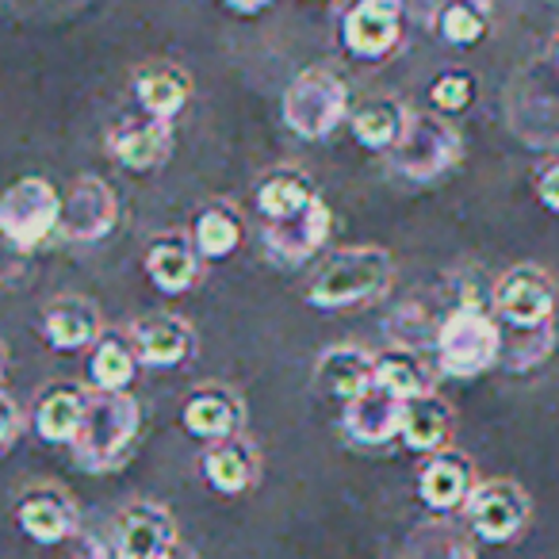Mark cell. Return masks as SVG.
I'll return each instance as SVG.
<instances>
[{
	"label": "cell",
	"instance_id": "6da1fadb",
	"mask_svg": "<svg viewBox=\"0 0 559 559\" xmlns=\"http://www.w3.org/2000/svg\"><path fill=\"white\" fill-rule=\"evenodd\" d=\"M391 253L380 246H342L307 284V304L319 311H353L376 304L391 288Z\"/></svg>",
	"mask_w": 559,
	"mask_h": 559
},
{
	"label": "cell",
	"instance_id": "7a4b0ae2",
	"mask_svg": "<svg viewBox=\"0 0 559 559\" xmlns=\"http://www.w3.org/2000/svg\"><path fill=\"white\" fill-rule=\"evenodd\" d=\"M142 429V411L127 391H93L85 421L73 437V460L93 475H108L127 464Z\"/></svg>",
	"mask_w": 559,
	"mask_h": 559
},
{
	"label": "cell",
	"instance_id": "3957f363",
	"mask_svg": "<svg viewBox=\"0 0 559 559\" xmlns=\"http://www.w3.org/2000/svg\"><path fill=\"white\" fill-rule=\"evenodd\" d=\"M353 116V93L345 85L342 73L326 70V66H311V70L296 73L284 88L280 100V119L296 139L322 142L349 123Z\"/></svg>",
	"mask_w": 559,
	"mask_h": 559
},
{
	"label": "cell",
	"instance_id": "277c9868",
	"mask_svg": "<svg viewBox=\"0 0 559 559\" xmlns=\"http://www.w3.org/2000/svg\"><path fill=\"white\" fill-rule=\"evenodd\" d=\"M506 334L498 314L479 304H460L437 330V368L452 380H475L502 365Z\"/></svg>",
	"mask_w": 559,
	"mask_h": 559
},
{
	"label": "cell",
	"instance_id": "5b68a950",
	"mask_svg": "<svg viewBox=\"0 0 559 559\" xmlns=\"http://www.w3.org/2000/svg\"><path fill=\"white\" fill-rule=\"evenodd\" d=\"M388 162L399 177L414 180V185H433L464 162V139H460L456 123L441 111H411V123L388 154Z\"/></svg>",
	"mask_w": 559,
	"mask_h": 559
},
{
	"label": "cell",
	"instance_id": "8992f818",
	"mask_svg": "<svg viewBox=\"0 0 559 559\" xmlns=\"http://www.w3.org/2000/svg\"><path fill=\"white\" fill-rule=\"evenodd\" d=\"M62 200L47 177H20L0 195V234L12 249H35L62 226Z\"/></svg>",
	"mask_w": 559,
	"mask_h": 559
},
{
	"label": "cell",
	"instance_id": "52a82bcc",
	"mask_svg": "<svg viewBox=\"0 0 559 559\" xmlns=\"http://www.w3.org/2000/svg\"><path fill=\"white\" fill-rule=\"evenodd\" d=\"M556 280L540 264H513L490 288V311L513 330H540L551 326L556 314Z\"/></svg>",
	"mask_w": 559,
	"mask_h": 559
},
{
	"label": "cell",
	"instance_id": "ba28073f",
	"mask_svg": "<svg viewBox=\"0 0 559 559\" xmlns=\"http://www.w3.org/2000/svg\"><path fill=\"white\" fill-rule=\"evenodd\" d=\"M528 510H533V502H528L521 483L483 479L479 487L472 490V498H467L464 518L483 544H510L525 533Z\"/></svg>",
	"mask_w": 559,
	"mask_h": 559
},
{
	"label": "cell",
	"instance_id": "9c48e42d",
	"mask_svg": "<svg viewBox=\"0 0 559 559\" xmlns=\"http://www.w3.org/2000/svg\"><path fill=\"white\" fill-rule=\"evenodd\" d=\"M406 0H353L342 16V47L353 58L383 62L403 39Z\"/></svg>",
	"mask_w": 559,
	"mask_h": 559
},
{
	"label": "cell",
	"instance_id": "30bf717a",
	"mask_svg": "<svg viewBox=\"0 0 559 559\" xmlns=\"http://www.w3.org/2000/svg\"><path fill=\"white\" fill-rule=\"evenodd\" d=\"M119 223V200L100 177H78L66 188L58 238L70 246H96Z\"/></svg>",
	"mask_w": 559,
	"mask_h": 559
},
{
	"label": "cell",
	"instance_id": "8fae6325",
	"mask_svg": "<svg viewBox=\"0 0 559 559\" xmlns=\"http://www.w3.org/2000/svg\"><path fill=\"white\" fill-rule=\"evenodd\" d=\"M16 525L27 540H35L39 548H58V544H70L78 536V506L55 483H39V487L24 490L16 498Z\"/></svg>",
	"mask_w": 559,
	"mask_h": 559
},
{
	"label": "cell",
	"instance_id": "7c38bea8",
	"mask_svg": "<svg viewBox=\"0 0 559 559\" xmlns=\"http://www.w3.org/2000/svg\"><path fill=\"white\" fill-rule=\"evenodd\" d=\"M180 548L177 521L157 502H131L116 518V559H162Z\"/></svg>",
	"mask_w": 559,
	"mask_h": 559
},
{
	"label": "cell",
	"instance_id": "4fadbf2b",
	"mask_svg": "<svg viewBox=\"0 0 559 559\" xmlns=\"http://www.w3.org/2000/svg\"><path fill=\"white\" fill-rule=\"evenodd\" d=\"M180 421L192 437L215 444V441H230V437H241V426H246V403L234 388L226 383H200L192 395L180 406Z\"/></svg>",
	"mask_w": 559,
	"mask_h": 559
},
{
	"label": "cell",
	"instance_id": "5bb4252c",
	"mask_svg": "<svg viewBox=\"0 0 559 559\" xmlns=\"http://www.w3.org/2000/svg\"><path fill=\"white\" fill-rule=\"evenodd\" d=\"M475 487H479L475 464H472V456L460 449L433 452V456H426V464L418 467V498L433 513L464 510Z\"/></svg>",
	"mask_w": 559,
	"mask_h": 559
},
{
	"label": "cell",
	"instance_id": "9a60e30c",
	"mask_svg": "<svg viewBox=\"0 0 559 559\" xmlns=\"http://www.w3.org/2000/svg\"><path fill=\"white\" fill-rule=\"evenodd\" d=\"M342 429L360 449H383V444L399 441V433H403V399H395L380 383H372L365 395L345 403Z\"/></svg>",
	"mask_w": 559,
	"mask_h": 559
},
{
	"label": "cell",
	"instance_id": "2e32d148",
	"mask_svg": "<svg viewBox=\"0 0 559 559\" xmlns=\"http://www.w3.org/2000/svg\"><path fill=\"white\" fill-rule=\"evenodd\" d=\"M127 334H131L134 349H139V360L150 368H177V365H185L195 349L192 322L173 311L142 314V319L131 322Z\"/></svg>",
	"mask_w": 559,
	"mask_h": 559
},
{
	"label": "cell",
	"instance_id": "e0dca14e",
	"mask_svg": "<svg viewBox=\"0 0 559 559\" xmlns=\"http://www.w3.org/2000/svg\"><path fill=\"white\" fill-rule=\"evenodd\" d=\"M330 230H334V215H330V207L319 195V200L299 211V215L280 218V223H264V249H269V257H276V261L299 264L326 246Z\"/></svg>",
	"mask_w": 559,
	"mask_h": 559
},
{
	"label": "cell",
	"instance_id": "ac0fdd59",
	"mask_svg": "<svg viewBox=\"0 0 559 559\" xmlns=\"http://www.w3.org/2000/svg\"><path fill=\"white\" fill-rule=\"evenodd\" d=\"M43 342L55 353H78V349H93L100 342L104 326L100 307L88 296H58L47 304L43 311Z\"/></svg>",
	"mask_w": 559,
	"mask_h": 559
},
{
	"label": "cell",
	"instance_id": "d6986e66",
	"mask_svg": "<svg viewBox=\"0 0 559 559\" xmlns=\"http://www.w3.org/2000/svg\"><path fill=\"white\" fill-rule=\"evenodd\" d=\"M108 154H111V162L131 173L162 169L173 154V123L169 119H154V116L127 119V123H119L116 131L108 134Z\"/></svg>",
	"mask_w": 559,
	"mask_h": 559
},
{
	"label": "cell",
	"instance_id": "ffe728a7",
	"mask_svg": "<svg viewBox=\"0 0 559 559\" xmlns=\"http://www.w3.org/2000/svg\"><path fill=\"white\" fill-rule=\"evenodd\" d=\"M88 399H93V388H81L73 380H55L35 395L32 406V426L35 433L47 444H73L81 421H85Z\"/></svg>",
	"mask_w": 559,
	"mask_h": 559
},
{
	"label": "cell",
	"instance_id": "44dd1931",
	"mask_svg": "<svg viewBox=\"0 0 559 559\" xmlns=\"http://www.w3.org/2000/svg\"><path fill=\"white\" fill-rule=\"evenodd\" d=\"M142 264H146L150 284L162 296H185L188 288H195V280H200V249H195L192 234L185 230L157 234L150 241Z\"/></svg>",
	"mask_w": 559,
	"mask_h": 559
},
{
	"label": "cell",
	"instance_id": "7402d4cb",
	"mask_svg": "<svg viewBox=\"0 0 559 559\" xmlns=\"http://www.w3.org/2000/svg\"><path fill=\"white\" fill-rule=\"evenodd\" d=\"M200 467L211 490H218V495H246V490H253L257 475H261V452L241 433L230 437V441L207 444Z\"/></svg>",
	"mask_w": 559,
	"mask_h": 559
},
{
	"label": "cell",
	"instance_id": "603a6c76",
	"mask_svg": "<svg viewBox=\"0 0 559 559\" xmlns=\"http://www.w3.org/2000/svg\"><path fill=\"white\" fill-rule=\"evenodd\" d=\"M134 100H139L142 116L173 123L180 108L192 100V73L177 62H146L134 73Z\"/></svg>",
	"mask_w": 559,
	"mask_h": 559
},
{
	"label": "cell",
	"instance_id": "cb8c5ba5",
	"mask_svg": "<svg viewBox=\"0 0 559 559\" xmlns=\"http://www.w3.org/2000/svg\"><path fill=\"white\" fill-rule=\"evenodd\" d=\"M314 200H319V188H314L311 173L299 169V165H276L253 188V207L261 211L264 223H280V218L299 215Z\"/></svg>",
	"mask_w": 559,
	"mask_h": 559
},
{
	"label": "cell",
	"instance_id": "d4e9b609",
	"mask_svg": "<svg viewBox=\"0 0 559 559\" xmlns=\"http://www.w3.org/2000/svg\"><path fill=\"white\" fill-rule=\"evenodd\" d=\"M452 429H456V414H452V406L437 391L403 403V433H399V441L411 452L433 456V452L449 449Z\"/></svg>",
	"mask_w": 559,
	"mask_h": 559
},
{
	"label": "cell",
	"instance_id": "484cf974",
	"mask_svg": "<svg viewBox=\"0 0 559 559\" xmlns=\"http://www.w3.org/2000/svg\"><path fill=\"white\" fill-rule=\"evenodd\" d=\"M376 383V353L360 345H337L319 357V388L337 403H353Z\"/></svg>",
	"mask_w": 559,
	"mask_h": 559
},
{
	"label": "cell",
	"instance_id": "4316f807",
	"mask_svg": "<svg viewBox=\"0 0 559 559\" xmlns=\"http://www.w3.org/2000/svg\"><path fill=\"white\" fill-rule=\"evenodd\" d=\"M406 123H411V111H406L403 100L395 96H368L353 108L349 116V131L353 139L365 150H380V154H391L395 142L403 139Z\"/></svg>",
	"mask_w": 559,
	"mask_h": 559
},
{
	"label": "cell",
	"instance_id": "83f0119b",
	"mask_svg": "<svg viewBox=\"0 0 559 559\" xmlns=\"http://www.w3.org/2000/svg\"><path fill=\"white\" fill-rule=\"evenodd\" d=\"M139 349L123 330H104L100 342L88 349V388L93 391H127L139 376Z\"/></svg>",
	"mask_w": 559,
	"mask_h": 559
},
{
	"label": "cell",
	"instance_id": "f1b7e54d",
	"mask_svg": "<svg viewBox=\"0 0 559 559\" xmlns=\"http://www.w3.org/2000/svg\"><path fill=\"white\" fill-rule=\"evenodd\" d=\"M192 241L200 249L203 261H226L234 249L241 246V234H246V218L234 207L230 200H207L192 218Z\"/></svg>",
	"mask_w": 559,
	"mask_h": 559
},
{
	"label": "cell",
	"instance_id": "f546056e",
	"mask_svg": "<svg viewBox=\"0 0 559 559\" xmlns=\"http://www.w3.org/2000/svg\"><path fill=\"white\" fill-rule=\"evenodd\" d=\"M376 383L406 403L433 391V368L414 345H388L376 353Z\"/></svg>",
	"mask_w": 559,
	"mask_h": 559
},
{
	"label": "cell",
	"instance_id": "4dcf8cb0",
	"mask_svg": "<svg viewBox=\"0 0 559 559\" xmlns=\"http://www.w3.org/2000/svg\"><path fill=\"white\" fill-rule=\"evenodd\" d=\"M433 32L437 39L456 50L479 47L490 32L487 0H441L433 12Z\"/></svg>",
	"mask_w": 559,
	"mask_h": 559
},
{
	"label": "cell",
	"instance_id": "1f68e13d",
	"mask_svg": "<svg viewBox=\"0 0 559 559\" xmlns=\"http://www.w3.org/2000/svg\"><path fill=\"white\" fill-rule=\"evenodd\" d=\"M475 96H479V81L472 70H460V66H449L429 81V108L441 116H464L475 104Z\"/></svg>",
	"mask_w": 559,
	"mask_h": 559
},
{
	"label": "cell",
	"instance_id": "d6a6232c",
	"mask_svg": "<svg viewBox=\"0 0 559 559\" xmlns=\"http://www.w3.org/2000/svg\"><path fill=\"white\" fill-rule=\"evenodd\" d=\"M20 406L12 391H0V452H12L20 441Z\"/></svg>",
	"mask_w": 559,
	"mask_h": 559
},
{
	"label": "cell",
	"instance_id": "836d02e7",
	"mask_svg": "<svg viewBox=\"0 0 559 559\" xmlns=\"http://www.w3.org/2000/svg\"><path fill=\"white\" fill-rule=\"evenodd\" d=\"M536 200H540V207H548L551 215H559V157L536 173Z\"/></svg>",
	"mask_w": 559,
	"mask_h": 559
},
{
	"label": "cell",
	"instance_id": "e575fe53",
	"mask_svg": "<svg viewBox=\"0 0 559 559\" xmlns=\"http://www.w3.org/2000/svg\"><path fill=\"white\" fill-rule=\"evenodd\" d=\"M223 4L234 12V16H261L272 0H223Z\"/></svg>",
	"mask_w": 559,
	"mask_h": 559
},
{
	"label": "cell",
	"instance_id": "d590c367",
	"mask_svg": "<svg viewBox=\"0 0 559 559\" xmlns=\"http://www.w3.org/2000/svg\"><path fill=\"white\" fill-rule=\"evenodd\" d=\"M551 62L559 66V32H556V39H551Z\"/></svg>",
	"mask_w": 559,
	"mask_h": 559
},
{
	"label": "cell",
	"instance_id": "8d00e7d4",
	"mask_svg": "<svg viewBox=\"0 0 559 559\" xmlns=\"http://www.w3.org/2000/svg\"><path fill=\"white\" fill-rule=\"evenodd\" d=\"M162 559H188V556H185V551H180V548H173V551H165Z\"/></svg>",
	"mask_w": 559,
	"mask_h": 559
}]
</instances>
